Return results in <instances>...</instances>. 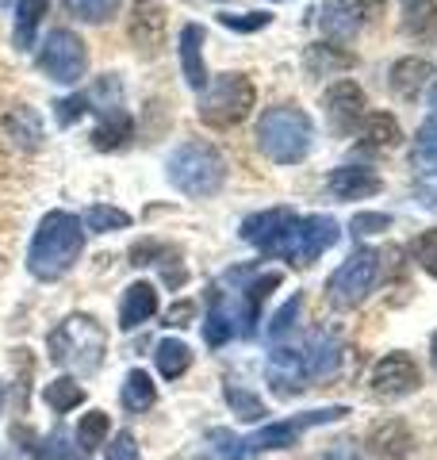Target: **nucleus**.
<instances>
[{
    "label": "nucleus",
    "mask_w": 437,
    "mask_h": 460,
    "mask_svg": "<svg viewBox=\"0 0 437 460\" xmlns=\"http://www.w3.org/2000/svg\"><path fill=\"white\" fill-rule=\"evenodd\" d=\"M349 407H323V411H308L299 419H284V422H269L261 426L257 434H227V429H211L208 434V456L211 460H254L261 453H276V449H291L299 441L303 429L311 426H326V422H338L345 419Z\"/></svg>",
    "instance_id": "f257e3e1"
},
{
    "label": "nucleus",
    "mask_w": 437,
    "mask_h": 460,
    "mask_svg": "<svg viewBox=\"0 0 437 460\" xmlns=\"http://www.w3.org/2000/svg\"><path fill=\"white\" fill-rule=\"evenodd\" d=\"M85 250V230L81 219L69 211H50L39 223L31 250H27V269L35 280H62L66 272L77 265V257Z\"/></svg>",
    "instance_id": "f03ea898"
},
{
    "label": "nucleus",
    "mask_w": 437,
    "mask_h": 460,
    "mask_svg": "<svg viewBox=\"0 0 437 460\" xmlns=\"http://www.w3.org/2000/svg\"><path fill=\"white\" fill-rule=\"evenodd\" d=\"M315 142V123L311 115L296 104H276L269 111H261L257 123V146L261 154L276 165H296L311 154Z\"/></svg>",
    "instance_id": "7ed1b4c3"
},
{
    "label": "nucleus",
    "mask_w": 437,
    "mask_h": 460,
    "mask_svg": "<svg viewBox=\"0 0 437 460\" xmlns=\"http://www.w3.org/2000/svg\"><path fill=\"white\" fill-rule=\"evenodd\" d=\"M104 345H108V338L93 314H73V319H66L47 338V353L58 368H73L85 376V372L100 368V361H104Z\"/></svg>",
    "instance_id": "20e7f679"
},
{
    "label": "nucleus",
    "mask_w": 437,
    "mask_h": 460,
    "mask_svg": "<svg viewBox=\"0 0 437 460\" xmlns=\"http://www.w3.org/2000/svg\"><path fill=\"white\" fill-rule=\"evenodd\" d=\"M165 169H169L173 189L192 196V199L215 196L218 189H223V181H227L223 154H218L215 146H208V142H184V146H177Z\"/></svg>",
    "instance_id": "39448f33"
},
{
    "label": "nucleus",
    "mask_w": 437,
    "mask_h": 460,
    "mask_svg": "<svg viewBox=\"0 0 437 460\" xmlns=\"http://www.w3.org/2000/svg\"><path fill=\"white\" fill-rule=\"evenodd\" d=\"M254 100H257L254 81L245 74H218L215 81H208L196 111L208 127H218V131H223V127H235L254 111Z\"/></svg>",
    "instance_id": "423d86ee"
},
{
    "label": "nucleus",
    "mask_w": 437,
    "mask_h": 460,
    "mask_svg": "<svg viewBox=\"0 0 437 460\" xmlns=\"http://www.w3.org/2000/svg\"><path fill=\"white\" fill-rule=\"evenodd\" d=\"M376 280H380V253L369 250V246L353 250L338 269H334V277L326 280L330 307H338V311L361 307L364 299H369V292L376 288Z\"/></svg>",
    "instance_id": "0eeeda50"
},
{
    "label": "nucleus",
    "mask_w": 437,
    "mask_h": 460,
    "mask_svg": "<svg viewBox=\"0 0 437 460\" xmlns=\"http://www.w3.org/2000/svg\"><path fill=\"white\" fill-rule=\"evenodd\" d=\"M39 69L58 84H77L89 69V50H85V39L69 27H54V31L42 39L39 50Z\"/></svg>",
    "instance_id": "6e6552de"
},
{
    "label": "nucleus",
    "mask_w": 437,
    "mask_h": 460,
    "mask_svg": "<svg viewBox=\"0 0 437 460\" xmlns=\"http://www.w3.org/2000/svg\"><path fill=\"white\" fill-rule=\"evenodd\" d=\"M296 226H299V215L291 208H269L242 223V238L250 242V246H257L265 257H284V261H291Z\"/></svg>",
    "instance_id": "1a4fd4ad"
},
{
    "label": "nucleus",
    "mask_w": 437,
    "mask_h": 460,
    "mask_svg": "<svg viewBox=\"0 0 437 460\" xmlns=\"http://www.w3.org/2000/svg\"><path fill=\"white\" fill-rule=\"evenodd\" d=\"M422 380V372L415 365V357L411 353H388L376 361L372 368V392L376 395H384V399H399V395H411L415 387Z\"/></svg>",
    "instance_id": "9d476101"
},
{
    "label": "nucleus",
    "mask_w": 437,
    "mask_h": 460,
    "mask_svg": "<svg viewBox=\"0 0 437 460\" xmlns=\"http://www.w3.org/2000/svg\"><path fill=\"white\" fill-rule=\"evenodd\" d=\"M338 219L334 215H308V219H299L296 226V250H291V261L296 265H311L318 261L334 242H338Z\"/></svg>",
    "instance_id": "9b49d317"
},
{
    "label": "nucleus",
    "mask_w": 437,
    "mask_h": 460,
    "mask_svg": "<svg viewBox=\"0 0 437 460\" xmlns=\"http://www.w3.org/2000/svg\"><path fill=\"white\" fill-rule=\"evenodd\" d=\"M372 4L376 0H326L318 8V27L330 42H349L364 27V16H369Z\"/></svg>",
    "instance_id": "f8f14e48"
},
{
    "label": "nucleus",
    "mask_w": 437,
    "mask_h": 460,
    "mask_svg": "<svg viewBox=\"0 0 437 460\" xmlns=\"http://www.w3.org/2000/svg\"><path fill=\"white\" fill-rule=\"evenodd\" d=\"M364 89L357 81H338L326 89V115H330V127L338 135H353V127L364 123Z\"/></svg>",
    "instance_id": "ddd939ff"
},
{
    "label": "nucleus",
    "mask_w": 437,
    "mask_h": 460,
    "mask_svg": "<svg viewBox=\"0 0 437 460\" xmlns=\"http://www.w3.org/2000/svg\"><path fill=\"white\" fill-rule=\"evenodd\" d=\"M265 380L269 387L281 399H291L308 387V365H303V353L299 349H272L269 353V365H265Z\"/></svg>",
    "instance_id": "4468645a"
},
{
    "label": "nucleus",
    "mask_w": 437,
    "mask_h": 460,
    "mask_svg": "<svg viewBox=\"0 0 437 460\" xmlns=\"http://www.w3.org/2000/svg\"><path fill=\"white\" fill-rule=\"evenodd\" d=\"M165 39V8L157 0H135V12H130V42L142 54H157Z\"/></svg>",
    "instance_id": "2eb2a0df"
},
{
    "label": "nucleus",
    "mask_w": 437,
    "mask_h": 460,
    "mask_svg": "<svg viewBox=\"0 0 437 460\" xmlns=\"http://www.w3.org/2000/svg\"><path fill=\"white\" fill-rule=\"evenodd\" d=\"M369 449H372L376 460H403L406 453L415 449V438H411V429H406L403 419H388L380 426H372Z\"/></svg>",
    "instance_id": "dca6fc26"
},
{
    "label": "nucleus",
    "mask_w": 437,
    "mask_h": 460,
    "mask_svg": "<svg viewBox=\"0 0 437 460\" xmlns=\"http://www.w3.org/2000/svg\"><path fill=\"white\" fill-rule=\"evenodd\" d=\"M181 66H184V81L188 89L203 93L208 89V66H203V27L200 23H184L181 27Z\"/></svg>",
    "instance_id": "f3484780"
},
{
    "label": "nucleus",
    "mask_w": 437,
    "mask_h": 460,
    "mask_svg": "<svg viewBox=\"0 0 437 460\" xmlns=\"http://www.w3.org/2000/svg\"><path fill=\"white\" fill-rule=\"evenodd\" d=\"M384 189V181L376 177L372 169H361V165H342L330 172V192L338 199H364V196H376Z\"/></svg>",
    "instance_id": "a211bd4d"
},
{
    "label": "nucleus",
    "mask_w": 437,
    "mask_h": 460,
    "mask_svg": "<svg viewBox=\"0 0 437 460\" xmlns=\"http://www.w3.org/2000/svg\"><path fill=\"white\" fill-rule=\"evenodd\" d=\"M154 314H157V288L146 284V280L130 284L127 292H123V304H120V326L123 330H135L146 319H154Z\"/></svg>",
    "instance_id": "6ab92c4d"
},
{
    "label": "nucleus",
    "mask_w": 437,
    "mask_h": 460,
    "mask_svg": "<svg viewBox=\"0 0 437 460\" xmlns=\"http://www.w3.org/2000/svg\"><path fill=\"white\" fill-rule=\"evenodd\" d=\"M303 365H308V376L315 380H330L342 365V341L334 334H315L308 353H303Z\"/></svg>",
    "instance_id": "aec40b11"
},
{
    "label": "nucleus",
    "mask_w": 437,
    "mask_h": 460,
    "mask_svg": "<svg viewBox=\"0 0 437 460\" xmlns=\"http://www.w3.org/2000/svg\"><path fill=\"white\" fill-rule=\"evenodd\" d=\"M430 62L426 58H399L396 66H391V89H396V96L403 100H415L422 89L430 84Z\"/></svg>",
    "instance_id": "412c9836"
},
{
    "label": "nucleus",
    "mask_w": 437,
    "mask_h": 460,
    "mask_svg": "<svg viewBox=\"0 0 437 460\" xmlns=\"http://www.w3.org/2000/svg\"><path fill=\"white\" fill-rule=\"evenodd\" d=\"M403 138L396 115L388 111H369L364 115V127H361V146L364 150H384V146H396V142Z\"/></svg>",
    "instance_id": "4be33fe9"
},
{
    "label": "nucleus",
    "mask_w": 437,
    "mask_h": 460,
    "mask_svg": "<svg viewBox=\"0 0 437 460\" xmlns=\"http://www.w3.org/2000/svg\"><path fill=\"white\" fill-rule=\"evenodd\" d=\"M230 334H235V319H230L227 296L218 292V288H211L208 292V319H203V338H208V345H223V341H230Z\"/></svg>",
    "instance_id": "5701e85b"
},
{
    "label": "nucleus",
    "mask_w": 437,
    "mask_h": 460,
    "mask_svg": "<svg viewBox=\"0 0 437 460\" xmlns=\"http://www.w3.org/2000/svg\"><path fill=\"white\" fill-rule=\"evenodd\" d=\"M130 135H135V119H130L123 108H111V111H104V123L93 131V146L96 150H120Z\"/></svg>",
    "instance_id": "b1692460"
},
{
    "label": "nucleus",
    "mask_w": 437,
    "mask_h": 460,
    "mask_svg": "<svg viewBox=\"0 0 437 460\" xmlns=\"http://www.w3.org/2000/svg\"><path fill=\"white\" fill-rule=\"evenodd\" d=\"M120 399H123V407H127L130 414L150 411L154 402H157V387H154V380H150V372L130 368V372H127V380H123V392H120Z\"/></svg>",
    "instance_id": "393cba45"
},
{
    "label": "nucleus",
    "mask_w": 437,
    "mask_h": 460,
    "mask_svg": "<svg viewBox=\"0 0 437 460\" xmlns=\"http://www.w3.org/2000/svg\"><path fill=\"white\" fill-rule=\"evenodd\" d=\"M50 0H16V50H31L35 47V31L42 16H47Z\"/></svg>",
    "instance_id": "a878e982"
},
{
    "label": "nucleus",
    "mask_w": 437,
    "mask_h": 460,
    "mask_svg": "<svg viewBox=\"0 0 437 460\" xmlns=\"http://www.w3.org/2000/svg\"><path fill=\"white\" fill-rule=\"evenodd\" d=\"M154 361H157V372H162L165 380H177V376L188 372V365H192V349H188L184 341H177V338H165V341H157Z\"/></svg>",
    "instance_id": "bb28decb"
},
{
    "label": "nucleus",
    "mask_w": 437,
    "mask_h": 460,
    "mask_svg": "<svg viewBox=\"0 0 437 460\" xmlns=\"http://www.w3.org/2000/svg\"><path fill=\"white\" fill-rule=\"evenodd\" d=\"M403 31L415 39H437V4L433 0H411L403 8Z\"/></svg>",
    "instance_id": "cd10ccee"
},
{
    "label": "nucleus",
    "mask_w": 437,
    "mask_h": 460,
    "mask_svg": "<svg viewBox=\"0 0 437 460\" xmlns=\"http://www.w3.org/2000/svg\"><path fill=\"white\" fill-rule=\"evenodd\" d=\"M42 399H47L50 411L66 414V411L77 407V402H85V387L73 380V376H58V380H50L47 387H42Z\"/></svg>",
    "instance_id": "c85d7f7f"
},
{
    "label": "nucleus",
    "mask_w": 437,
    "mask_h": 460,
    "mask_svg": "<svg viewBox=\"0 0 437 460\" xmlns=\"http://www.w3.org/2000/svg\"><path fill=\"white\" fill-rule=\"evenodd\" d=\"M411 165L426 177H437V123H422V131L415 135V150H411Z\"/></svg>",
    "instance_id": "c756f323"
},
{
    "label": "nucleus",
    "mask_w": 437,
    "mask_h": 460,
    "mask_svg": "<svg viewBox=\"0 0 437 460\" xmlns=\"http://www.w3.org/2000/svg\"><path fill=\"white\" fill-rule=\"evenodd\" d=\"M227 402H230V411H235L242 422H261L269 414L265 402H261L257 395H250L245 387H235V384H227Z\"/></svg>",
    "instance_id": "7c9ffc66"
},
{
    "label": "nucleus",
    "mask_w": 437,
    "mask_h": 460,
    "mask_svg": "<svg viewBox=\"0 0 437 460\" xmlns=\"http://www.w3.org/2000/svg\"><path fill=\"white\" fill-rule=\"evenodd\" d=\"M66 12L85 23H104L120 12V0H66Z\"/></svg>",
    "instance_id": "2f4dec72"
},
{
    "label": "nucleus",
    "mask_w": 437,
    "mask_h": 460,
    "mask_svg": "<svg viewBox=\"0 0 437 460\" xmlns=\"http://www.w3.org/2000/svg\"><path fill=\"white\" fill-rule=\"evenodd\" d=\"M85 226L96 230V234H108V230H123L130 226V215L120 211V208H108V204H96L85 211Z\"/></svg>",
    "instance_id": "473e14b6"
},
{
    "label": "nucleus",
    "mask_w": 437,
    "mask_h": 460,
    "mask_svg": "<svg viewBox=\"0 0 437 460\" xmlns=\"http://www.w3.org/2000/svg\"><path fill=\"white\" fill-rule=\"evenodd\" d=\"M108 426H111V419H108L104 411H89V414H85V419L77 422V441H81V449H85V453L96 449V445L108 438Z\"/></svg>",
    "instance_id": "72a5a7b5"
},
{
    "label": "nucleus",
    "mask_w": 437,
    "mask_h": 460,
    "mask_svg": "<svg viewBox=\"0 0 437 460\" xmlns=\"http://www.w3.org/2000/svg\"><path fill=\"white\" fill-rule=\"evenodd\" d=\"M218 23L223 27H230V31H242V35H250V31H261V27H269L272 23V16L269 12H223V16H218Z\"/></svg>",
    "instance_id": "f704fd0d"
},
{
    "label": "nucleus",
    "mask_w": 437,
    "mask_h": 460,
    "mask_svg": "<svg viewBox=\"0 0 437 460\" xmlns=\"http://www.w3.org/2000/svg\"><path fill=\"white\" fill-rule=\"evenodd\" d=\"M308 66L315 69V74H318V69L326 74V69H345V66H353V58H349V54H334V47H323V42H318V47L308 50Z\"/></svg>",
    "instance_id": "c9c22d12"
},
{
    "label": "nucleus",
    "mask_w": 437,
    "mask_h": 460,
    "mask_svg": "<svg viewBox=\"0 0 437 460\" xmlns=\"http://www.w3.org/2000/svg\"><path fill=\"white\" fill-rule=\"evenodd\" d=\"M89 111V96H66V100H58L54 104V119H58V127H73L81 119V115Z\"/></svg>",
    "instance_id": "e433bc0d"
},
{
    "label": "nucleus",
    "mask_w": 437,
    "mask_h": 460,
    "mask_svg": "<svg viewBox=\"0 0 437 460\" xmlns=\"http://www.w3.org/2000/svg\"><path fill=\"white\" fill-rule=\"evenodd\" d=\"M299 307H303V296H291L288 304L276 311V319H272V326H269V338H284L291 326H296V319H299Z\"/></svg>",
    "instance_id": "4c0bfd02"
},
{
    "label": "nucleus",
    "mask_w": 437,
    "mask_h": 460,
    "mask_svg": "<svg viewBox=\"0 0 437 460\" xmlns=\"http://www.w3.org/2000/svg\"><path fill=\"white\" fill-rule=\"evenodd\" d=\"M415 257H418V265L430 272V277H437V226L426 230V234H418L415 242Z\"/></svg>",
    "instance_id": "58836bf2"
},
{
    "label": "nucleus",
    "mask_w": 437,
    "mask_h": 460,
    "mask_svg": "<svg viewBox=\"0 0 437 460\" xmlns=\"http://www.w3.org/2000/svg\"><path fill=\"white\" fill-rule=\"evenodd\" d=\"M47 460H77V445H69V429L58 426L47 441Z\"/></svg>",
    "instance_id": "ea45409f"
},
{
    "label": "nucleus",
    "mask_w": 437,
    "mask_h": 460,
    "mask_svg": "<svg viewBox=\"0 0 437 460\" xmlns=\"http://www.w3.org/2000/svg\"><path fill=\"white\" fill-rule=\"evenodd\" d=\"M388 226H391V215H384V211L353 215V234H376V230H388Z\"/></svg>",
    "instance_id": "a19ab883"
},
{
    "label": "nucleus",
    "mask_w": 437,
    "mask_h": 460,
    "mask_svg": "<svg viewBox=\"0 0 437 460\" xmlns=\"http://www.w3.org/2000/svg\"><path fill=\"white\" fill-rule=\"evenodd\" d=\"M104 460H138V445H135V434H115V441L108 445V456Z\"/></svg>",
    "instance_id": "79ce46f5"
},
{
    "label": "nucleus",
    "mask_w": 437,
    "mask_h": 460,
    "mask_svg": "<svg viewBox=\"0 0 437 460\" xmlns=\"http://www.w3.org/2000/svg\"><path fill=\"white\" fill-rule=\"evenodd\" d=\"M192 319H196V304H192V299H181V304H173L165 311V326H188Z\"/></svg>",
    "instance_id": "37998d69"
},
{
    "label": "nucleus",
    "mask_w": 437,
    "mask_h": 460,
    "mask_svg": "<svg viewBox=\"0 0 437 460\" xmlns=\"http://www.w3.org/2000/svg\"><path fill=\"white\" fill-rule=\"evenodd\" d=\"M326 460H364V456H361V449H357L353 441H334Z\"/></svg>",
    "instance_id": "c03bdc74"
},
{
    "label": "nucleus",
    "mask_w": 437,
    "mask_h": 460,
    "mask_svg": "<svg viewBox=\"0 0 437 460\" xmlns=\"http://www.w3.org/2000/svg\"><path fill=\"white\" fill-rule=\"evenodd\" d=\"M430 111H433V123H437V81H433V93H430Z\"/></svg>",
    "instance_id": "a18cd8bd"
},
{
    "label": "nucleus",
    "mask_w": 437,
    "mask_h": 460,
    "mask_svg": "<svg viewBox=\"0 0 437 460\" xmlns=\"http://www.w3.org/2000/svg\"><path fill=\"white\" fill-rule=\"evenodd\" d=\"M430 361H433V368H437V334H433V345H430Z\"/></svg>",
    "instance_id": "49530a36"
},
{
    "label": "nucleus",
    "mask_w": 437,
    "mask_h": 460,
    "mask_svg": "<svg viewBox=\"0 0 437 460\" xmlns=\"http://www.w3.org/2000/svg\"><path fill=\"white\" fill-rule=\"evenodd\" d=\"M4 395H8V392H4V384H0V411H4Z\"/></svg>",
    "instance_id": "de8ad7c7"
},
{
    "label": "nucleus",
    "mask_w": 437,
    "mask_h": 460,
    "mask_svg": "<svg viewBox=\"0 0 437 460\" xmlns=\"http://www.w3.org/2000/svg\"><path fill=\"white\" fill-rule=\"evenodd\" d=\"M0 460H4V456H0Z\"/></svg>",
    "instance_id": "09e8293b"
}]
</instances>
